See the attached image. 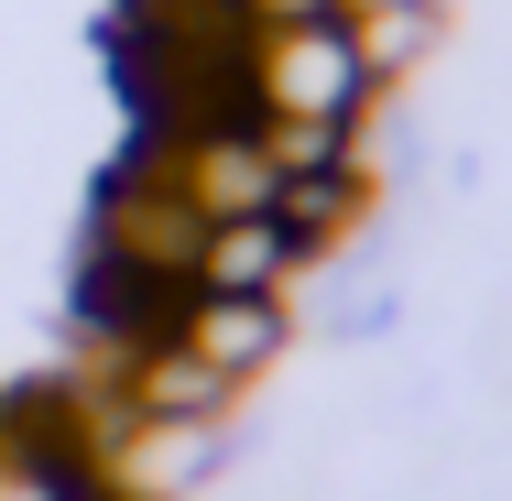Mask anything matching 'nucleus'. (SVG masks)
<instances>
[{
	"label": "nucleus",
	"instance_id": "1",
	"mask_svg": "<svg viewBox=\"0 0 512 501\" xmlns=\"http://www.w3.org/2000/svg\"><path fill=\"white\" fill-rule=\"evenodd\" d=\"M240 99L251 120H284V131H371V55L349 33V0L327 11H262L240 33Z\"/></svg>",
	"mask_w": 512,
	"mask_h": 501
},
{
	"label": "nucleus",
	"instance_id": "4",
	"mask_svg": "<svg viewBox=\"0 0 512 501\" xmlns=\"http://www.w3.org/2000/svg\"><path fill=\"white\" fill-rule=\"evenodd\" d=\"M306 284V251L284 240V218H207L197 240V295H295Z\"/></svg>",
	"mask_w": 512,
	"mask_h": 501
},
{
	"label": "nucleus",
	"instance_id": "3",
	"mask_svg": "<svg viewBox=\"0 0 512 501\" xmlns=\"http://www.w3.org/2000/svg\"><path fill=\"white\" fill-rule=\"evenodd\" d=\"M109 501H197L218 480V425H120L99 447V469H88Z\"/></svg>",
	"mask_w": 512,
	"mask_h": 501
},
{
	"label": "nucleus",
	"instance_id": "6",
	"mask_svg": "<svg viewBox=\"0 0 512 501\" xmlns=\"http://www.w3.org/2000/svg\"><path fill=\"white\" fill-rule=\"evenodd\" d=\"M480 382H491V403H512V305L480 327Z\"/></svg>",
	"mask_w": 512,
	"mask_h": 501
},
{
	"label": "nucleus",
	"instance_id": "2",
	"mask_svg": "<svg viewBox=\"0 0 512 501\" xmlns=\"http://www.w3.org/2000/svg\"><path fill=\"white\" fill-rule=\"evenodd\" d=\"M175 338L197 349L229 393H251V382L284 371V349H295V295H186Z\"/></svg>",
	"mask_w": 512,
	"mask_h": 501
},
{
	"label": "nucleus",
	"instance_id": "5",
	"mask_svg": "<svg viewBox=\"0 0 512 501\" xmlns=\"http://www.w3.org/2000/svg\"><path fill=\"white\" fill-rule=\"evenodd\" d=\"M447 0H349V33H360V55H371V88L393 99V88H414L436 55H447Z\"/></svg>",
	"mask_w": 512,
	"mask_h": 501
},
{
	"label": "nucleus",
	"instance_id": "7",
	"mask_svg": "<svg viewBox=\"0 0 512 501\" xmlns=\"http://www.w3.org/2000/svg\"><path fill=\"white\" fill-rule=\"evenodd\" d=\"M175 11H229V22H251V0H175Z\"/></svg>",
	"mask_w": 512,
	"mask_h": 501
}]
</instances>
